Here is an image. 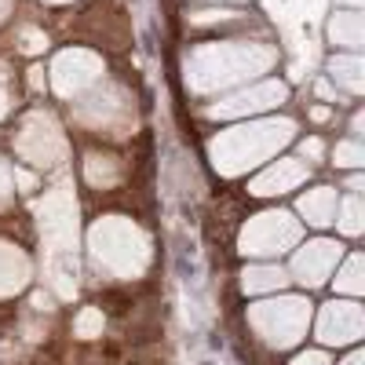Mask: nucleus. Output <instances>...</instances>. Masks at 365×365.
I'll list each match as a JSON object with an SVG mask.
<instances>
[{
  "label": "nucleus",
  "mask_w": 365,
  "mask_h": 365,
  "mask_svg": "<svg viewBox=\"0 0 365 365\" xmlns=\"http://www.w3.org/2000/svg\"><path fill=\"white\" fill-rule=\"evenodd\" d=\"M299 241V223L289 212H263V216L249 220V227L241 230V252L245 256H278L292 249Z\"/></svg>",
  "instance_id": "obj_3"
},
{
  "label": "nucleus",
  "mask_w": 365,
  "mask_h": 365,
  "mask_svg": "<svg viewBox=\"0 0 365 365\" xmlns=\"http://www.w3.org/2000/svg\"><path fill=\"white\" fill-rule=\"evenodd\" d=\"M299 212L311 227H329L336 223V194L332 190H307L299 197Z\"/></svg>",
  "instance_id": "obj_8"
},
{
  "label": "nucleus",
  "mask_w": 365,
  "mask_h": 365,
  "mask_svg": "<svg viewBox=\"0 0 365 365\" xmlns=\"http://www.w3.org/2000/svg\"><path fill=\"white\" fill-rule=\"evenodd\" d=\"M336 158H340L336 165H358V161H361V146H358V143H344V146L336 150Z\"/></svg>",
  "instance_id": "obj_14"
},
{
  "label": "nucleus",
  "mask_w": 365,
  "mask_h": 365,
  "mask_svg": "<svg viewBox=\"0 0 365 365\" xmlns=\"http://www.w3.org/2000/svg\"><path fill=\"white\" fill-rule=\"evenodd\" d=\"M336 292L358 299L365 292V282H361V256H351L340 270H336Z\"/></svg>",
  "instance_id": "obj_10"
},
{
  "label": "nucleus",
  "mask_w": 365,
  "mask_h": 365,
  "mask_svg": "<svg viewBox=\"0 0 365 365\" xmlns=\"http://www.w3.org/2000/svg\"><path fill=\"white\" fill-rule=\"evenodd\" d=\"M340 365H365V358H361V351H354V354H347Z\"/></svg>",
  "instance_id": "obj_15"
},
{
  "label": "nucleus",
  "mask_w": 365,
  "mask_h": 365,
  "mask_svg": "<svg viewBox=\"0 0 365 365\" xmlns=\"http://www.w3.org/2000/svg\"><path fill=\"white\" fill-rule=\"evenodd\" d=\"M29 285V259L15 245H0V296H15Z\"/></svg>",
  "instance_id": "obj_6"
},
{
  "label": "nucleus",
  "mask_w": 365,
  "mask_h": 365,
  "mask_svg": "<svg viewBox=\"0 0 365 365\" xmlns=\"http://www.w3.org/2000/svg\"><path fill=\"white\" fill-rule=\"evenodd\" d=\"M285 285H289V274L278 263H256V267H245V274H241V289L252 296H274Z\"/></svg>",
  "instance_id": "obj_7"
},
{
  "label": "nucleus",
  "mask_w": 365,
  "mask_h": 365,
  "mask_svg": "<svg viewBox=\"0 0 365 365\" xmlns=\"http://www.w3.org/2000/svg\"><path fill=\"white\" fill-rule=\"evenodd\" d=\"M299 179H303V168L296 161H278V168H270L256 179L252 194H282V187H292Z\"/></svg>",
  "instance_id": "obj_9"
},
{
  "label": "nucleus",
  "mask_w": 365,
  "mask_h": 365,
  "mask_svg": "<svg viewBox=\"0 0 365 365\" xmlns=\"http://www.w3.org/2000/svg\"><path fill=\"white\" fill-rule=\"evenodd\" d=\"M340 230H344L347 237H358V234H361V201H358V197H351V201L344 205V220H340Z\"/></svg>",
  "instance_id": "obj_12"
},
{
  "label": "nucleus",
  "mask_w": 365,
  "mask_h": 365,
  "mask_svg": "<svg viewBox=\"0 0 365 365\" xmlns=\"http://www.w3.org/2000/svg\"><path fill=\"white\" fill-rule=\"evenodd\" d=\"M91 256H96L99 270H106L110 278H135L143 274L150 249L135 227L128 223H99L91 230Z\"/></svg>",
  "instance_id": "obj_2"
},
{
  "label": "nucleus",
  "mask_w": 365,
  "mask_h": 365,
  "mask_svg": "<svg viewBox=\"0 0 365 365\" xmlns=\"http://www.w3.org/2000/svg\"><path fill=\"white\" fill-rule=\"evenodd\" d=\"M73 329H77V336H81V340H96V336H103V311L84 307Z\"/></svg>",
  "instance_id": "obj_11"
},
{
  "label": "nucleus",
  "mask_w": 365,
  "mask_h": 365,
  "mask_svg": "<svg viewBox=\"0 0 365 365\" xmlns=\"http://www.w3.org/2000/svg\"><path fill=\"white\" fill-rule=\"evenodd\" d=\"M292 365H332V361H329V354H325V351L311 347V351H303V354H296V358H292Z\"/></svg>",
  "instance_id": "obj_13"
},
{
  "label": "nucleus",
  "mask_w": 365,
  "mask_h": 365,
  "mask_svg": "<svg viewBox=\"0 0 365 365\" xmlns=\"http://www.w3.org/2000/svg\"><path fill=\"white\" fill-rule=\"evenodd\" d=\"M314 332H318V340L325 347H351L365 332V314H361V307L354 299H332L318 311Z\"/></svg>",
  "instance_id": "obj_4"
},
{
  "label": "nucleus",
  "mask_w": 365,
  "mask_h": 365,
  "mask_svg": "<svg viewBox=\"0 0 365 365\" xmlns=\"http://www.w3.org/2000/svg\"><path fill=\"white\" fill-rule=\"evenodd\" d=\"M340 256L344 249L336 241H307L296 256H292V278L303 285V289H318L332 278V270L340 267Z\"/></svg>",
  "instance_id": "obj_5"
},
{
  "label": "nucleus",
  "mask_w": 365,
  "mask_h": 365,
  "mask_svg": "<svg viewBox=\"0 0 365 365\" xmlns=\"http://www.w3.org/2000/svg\"><path fill=\"white\" fill-rule=\"evenodd\" d=\"M249 325L252 332L274 351L296 347L311 329V303L303 296H278L263 299L256 307H249Z\"/></svg>",
  "instance_id": "obj_1"
}]
</instances>
